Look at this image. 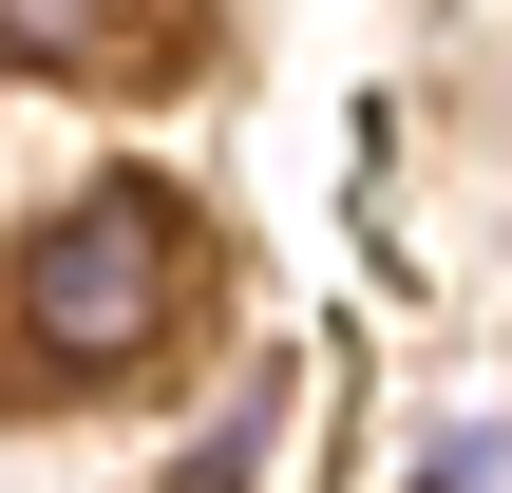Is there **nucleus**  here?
Here are the masks:
<instances>
[{
	"instance_id": "nucleus-1",
	"label": "nucleus",
	"mask_w": 512,
	"mask_h": 493,
	"mask_svg": "<svg viewBox=\"0 0 512 493\" xmlns=\"http://www.w3.org/2000/svg\"><path fill=\"white\" fill-rule=\"evenodd\" d=\"M0 304H19L38 380H114V361H152L171 304H190V209H171V190H76V209L0 266Z\"/></svg>"
},
{
	"instance_id": "nucleus-2",
	"label": "nucleus",
	"mask_w": 512,
	"mask_h": 493,
	"mask_svg": "<svg viewBox=\"0 0 512 493\" xmlns=\"http://www.w3.org/2000/svg\"><path fill=\"white\" fill-rule=\"evenodd\" d=\"M0 57L19 76H152V57H190V0H0Z\"/></svg>"
}]
</instances>
